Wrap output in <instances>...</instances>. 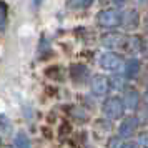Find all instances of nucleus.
I'll return each mask as SVG.
<instances>
[{"label":"nucleus","instance_id":"nucleus-1","mask_svg":"<svg viewBox=\"0 0 148 148\" xmlns=\"http://www.w3.org/2000/svg\"><path fill=\"white\" fill-rule=\"evenodd\" d=\"M121 20H123V14L116 8H105L97 17V22L101 28H116L121 25Z\"/></svg>","mask_w":148,"mask_h":148},{"label":"nucleus","instance_id":"nucleus-2","mask_svg":"<svg viewBox=\"0 0 148 148\" xmlns=\"http://www.w3.org/2000/svg\"><path fill=\"white\" fill-rule=\"evenodd\" d=\"M101 112L110 120H118L125 113V103L118 97H110V98H107V100L103 101Z\"/></svg>","mask_w":148,"mask_h":148},{"label":"nucleus","instance_id":"nucleus-3","mask_svg":"<svg viewBox=\"0 0 148 148\" xmlns=\"http://www.w3.org/2000/svg\"><path fill=\"white\" fill-rule=\"evenodd\" d=\"M98 63L103 70L107 72H115V70H120V68L125 67V62L120 55L113 53V52H105V53L100 55L98 58Z\"/></svg>","mask_w":148,"mask_h":148},{"label":"nucleus","instance_id":"nucleus-4","mask_svg":"<svg viewBox=\"0 0 148 148\" xmlns=\"http://www.w3.org/2000/svg\"><path fill=\"white\" fill-rule=\"evenodd\" d=\"M90 88L93 95L97 97H105L110 90V80H108L105 75H93L90 78Z\"/></svg>","mask_w":148,"mask_h":148},{"label":"nucleus","instance_id":"nucleus-5","mask_svg":"<svg viewBox=\"0 0 148 148\" xmlns=\"http://www.w3.org/2000/svg\"><path fill=\"white\" fill-rule=\"evenodd\" d=\"M138 118L136 116H128L125 120L121 121L120 128H118V136H120L121 140H127L130 136H133L136 133V128H138Z\"/></svg>","mask_w":148,"mask_h":148},{"label":"nucleus","instance_id":"nucleus-6","mask_svg":"<svg viewBox=\"0 0 148 148\" xmlns=\"http://www.w3.org/2000/svg\"><path fill=\"white\" fill-rule=\"evenodd\" d=\"M121 45H125V37L121 34H107L101 37V47L113 50V48H118Z\"/></svg>","mask_w":148,"mask_h":148},{"label":"nucleus","instance_id":"nucleus-7","mask_svg":"<svg viewBox=\"0 0 148 148\" xmlns=\"http://www.w3.org/2000/svg\"><path fill=\"white\" fill-rule=\"evenodd\" d=\"M70 77H72V80L75 83H80L82 85V83H85L88 80L90 73H88V68L85 65H72V68H70Z\"/></svg>","mask_w":148,"mask_h":148},{"label":"nucleus","instance_id":"nucleus-8","mask_svg":"<svg viewBox=\"0 0 148 148\" xmlns=\"http://www.w3.org/2000/svg\"><path fill=\"white\" fill-rule=\"evenodd\" d=\"M125 108H130V110H136L138 108V103H140V95L135 88H130L125 92Z\"/></svg>","mask_w":148,"mask_h":148},{"label":"nucleus","instance_id":"nucleus-9","mask_svg":"<svg viewBox=\"0 0 148 148\" xmlns=\"http://www.w3.org/2000/svg\"><path fill=\"white\" fill-rule=\"evenodd\" d=\"M138 22H140V17L135 10H128L127 14L123 15V20H121V25H125L128 28H136L138 27Z\"/></svg>","mask_w":148,"mask_h":148},{"label":"nucleus","instance_id":"nucleus-10","mask_svg":"<svg viewBox=\"0 0 148 148\" xmlns=\"http://www.w3.org/2000/svg\"><path fill=\"white\" fill-rule=\"evenodd\" d=\"M138 72H140V62L136 58H132L125 63V75L128 78H135L138 75Z\"/></svg>","mask_w":148,"mask_h":148},{"label":"nucleus","instance_id":"nucleus-11","mask_svg":"<svg viewBox=\"0 0 148 148\" xmlns=\"http://www.w3.org/2000/svg\"><path fill=\"white\" fill-rule=\"evenodd\" d=\"M14 148H32V143H30V138H28L25 133H17L14 136Z\"/></svg>","mask_w":148,"mask_h":148},{"label":"nucleus","instance_id":"nucleus-12","mask_svg":"<svg viewBox=\"0 0 148 148\" xmlns=\"http://www.w3.org/2000/svg\"><path fill=\"white\" fill-rule=\"evenodd\" d=\"M95 0H68V5L73 10H85V8L92 7Z\"/></svg>","mask_w":148,"mask_h":148},{"label":"nucleus","instance_id":"nucleus-13","mask_svg":"<svg viewBox=\"0 0 148 148\" xmlns=\"http://www.w3.org/2000/svg\"><path fill=\"white\" fill-rule=\"evenodd\" d=\"M110 85H112V88H113V90H116V92H121V90H125V87H127L125 77H121V75H115L113 78L110 80Z\"/></svg>","mask_w":148,"mask_h":148},{"label":"nucleus","instance_id":"nucleus-14","mask_svg":"<svg viewBox=\"0 0 148 148\" xmlns=\"http://www.w3.org/2000/svg\"><path fill=\"white\" fill-rule=\"evenodd\" d=\"M125 43H127L128 48L133 50V52H140L141 48H143V42H141L140 37H130L128 42H125Z\"/></svg>","mask_w":148,"mask_h":148},{"label":"nucleus","instance_id":"nucleus-15","mask_svg":"<svg viewBox=\"0 0 148 148\" xmlns=\"http://www.w3.org/2000/svg\"><path fill=\"white\" fill-rule=\"evenodd\" d=\"M0 133L10 135L12 133V121H8L5 115H0Z\"/></svg>","mask_w":148,"mask_h":148},{"label":"nucleus","instance_id":"nucleus-16","mask_svg":"<svg viewBox=\"0 0 148 148\" xmlns=\"http://www.w3.org/2000/svg\"><path fill=\"white\" fill-rule=\"evenodd\" d=\"M5 22H7V5L5 2L0 0V28L5 25Z\"/></svg>","mask_w":148,"mask_h":148},{"label":"nucleus","instance_id":"nucleus-17","mask_svg":"<svg viewBox=\"0 0 148 148\" xmlns=\"http://www.w3.org/2000/svg\"><path fill=\"white\" fill-rule=\"evenodd\" d=\"M108 148H123V143H121L120 136H113L112 140L108 141Z\"/></svg>","mask_w":148,"mask_h":148},{"label":"nucleus","instance_id":"nucleus-18","mask_svg":"<svg viewBox=\"0 0 148 148\" xmlns=\"http://www.w3.org/2000/svg\"><path fill=\"white\" fill-rule=\"evenodd\" d=\"M138 145L141 148H148V132H145L138 136Z\"/></svg>","mask_w":148,"mask_h":148},{"label":"nucleus","instance_id":"nucleus-19","mask_svg":"<svg viewBox=\"0 0 148 148\" xmlns=\"http://www.w3.org/2000/svg\"><path fill=\"white\" fill-rule=\"evenodd\" d=\"M136 118H138V121H140V120H143L141 123H148V108H145V110H141L140 116H136Z\"/></svg>","mask_w":148,"mask_h":148},{"label":"nucleus","instance_id":"nucleus-20","mask_svg":"<svg viewBox=\"0 0 148 148\" xmlns=\"http://www.w3.org/2000/svg\"><path fill=\"white\" fill-rule=\"evenodd\" d=\"M123 148H138V143H133V141H128V143H123Z\"/></svg>","mask_w":148,"mask_h":148},{"label":"nucleus","instance_id":"nucleus-21","mask_svg":"<svg viewBox=\"0 0 148 148\" xmlns=\"http://www.w3.org/2000/svg\"><path fill=\"white\" fill-rule=\"evenodd\" d=\"M143 100H145V103L148 105V88L145 90V93H143Z\"/></svg>","mask_w":148,"mask_h":148},{"label":"nucleus","instance_id":"nucleus-22","mask_svg":"<svg viewBox=\"0 0 148 148\" xmlns=\"http://www.w3.org/2000/svg\"><path fill=\"white\" fill-rule=\"evenodd\" d=\"M115 3H116V5H121V3H125V0H113Z\"/></svg>","mask_w":148,"mask_h":148},{"label":"nucleus","instance_id":"nucleus-23","mask_svg":"<svg viewBox=\"0 0 148 148\" xmlns=\"http://www.w3.org/2000/svg\"><path fill=\"white\" fill-rule=\"evenodd\" d=\"M0 148H7V147H0Z\"/></svg>","mask_w":148,"mask_h":148}]
</instances>
